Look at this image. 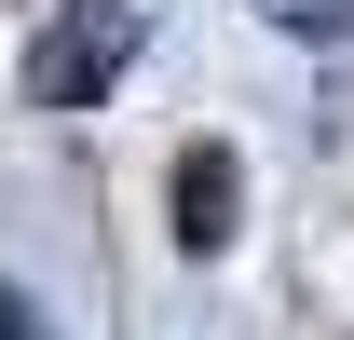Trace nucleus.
Segmentation results:
<instances>
[{"instance_id":"2","label":"nucleus","mask_w":354,"mask_h":340,"mask_svg":"<svg viewBox=\"0 0 354 340\" xmlns=\"http://www.w3.org/2000/svg\"><path fill=\"white\" fill-rule=\"evenodd\" d=\"M232 232H245V164H232L218 136H191V150H177V245L218 258Z\"/></svg>"},{"instance_id":"3","label":"nucleus","mask_w":354,"mask_h":340,"mask_svg":"<svg viewBox=\"0 0 354 340\" xmlns=\"http://www.w3.org/2000/svg\"><path fill=\"white\" fill-rule=\"evenodd\" d=\"M286 41H354V0H259Z\"/></svg>"},{"instance_id":"4","label":"nucleus","mask_w":354,"mask_h":340,"mask_svg":"<svg viewBox=\"0 0 354 340\" xmlns=\"http://www.w3.org/2000/svg\"><path fill=\"white\" fill-rule=\"evenodd\" d=\"M0 340H41V327H28V299H14V286H0Z\"/></svg>"},{"instance_id":"1","label":"nucleus","mask_w":354,"mask_h":340,"mask_svg":"<svg viewBox=\"0 0 354 340\" xmlns=\"http://www.w3.org/2000/svg\"><path fill=\"white\" fill-rule=\"evenodd\" d=\"M136 41H150L136 0H55V28L28 41L14 95H28V109H82V95H109V82L136 68Z\"/></svg>"}]
</instances>
